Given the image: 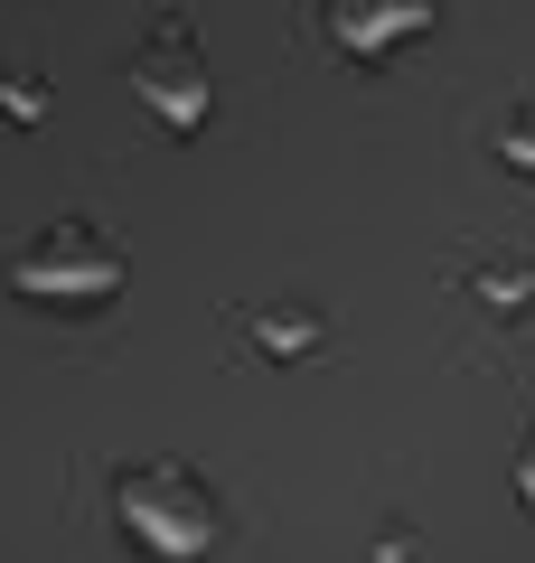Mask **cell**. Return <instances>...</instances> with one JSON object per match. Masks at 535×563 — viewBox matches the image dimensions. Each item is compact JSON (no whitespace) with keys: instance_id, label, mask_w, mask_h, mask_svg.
I'll return each mask as SVG.
<instances>
[{"instance_id":"cell-1","label":"cell","mask_w":535,"mask_h":563,"mask_svg":"<svg viewBox=\"0 0 535 563\" xmlns=\"http://www.w3.org/2000/svg\"><path fill=\"white\" fill-rule=\"evenodd\" d=\"M132 76H141V95H151L170 122H198V103H207V66H198V47H188V29H160L151 57H141Z\"/></svg>"},{"instance_id":"cell-2","label":"cell","mask_w":535,"mask_h":563,"mask_svg":"<svg viewBox=\"0 0 535 563\" xmlns=\"http://www.w3.org/2000/svg\"><path fill=\"white\" fill-rule=\"evenodd\" d=\"M433 20V0H329V29L348 47H395L404 29Z\"/></svg>"}]
</instances>
